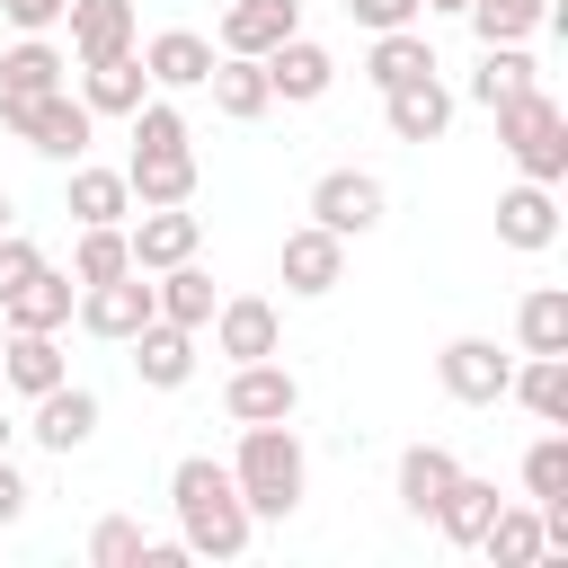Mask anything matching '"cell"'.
I'll list each match as a JSON object with an SVG mask.
<instances>
[{"label": "cell", "instance_id": "obj_19", "mask_svg": "<svg viewBox=\"0 0 568 568\" xmlns=\"http://www.w3.org/2000/svg\"><path fill=\"white\" fill-rule=\"evenodd\" d=\"M18 328H53V320H71V275H53V266H36L9 302H0Z\"/></svg>", "mask_w": 568, "mask_h": 568}, {"label": "cell", "instance_id": "obj_43", "mask_svg": "<svg viewBox=\"0 0 568 568\" xmlns=\"http://www.w3.org/2000/svg\"><path fill=\"white\" fill-rule=\"evenodd\" d=\"M426 9H470V0H426Z\"/></svg>", "mask_w": 568, "mask_h": 568}, {"label": "cell", "instance_id": "obj_16", "mask_svg": "<svg viewBox=\"0 0 568 568\" xmlns=\"http://www.w3.org/2000/svg\"><path fill=\"white\" fill-rule=\"evenodd\" d=\"M293 36V0H240L231 18H222V44L231 53H266V44H284Z\"/></svg>", "mask_w": 568, "mask_h": 568}, {"label": "cell", "instance_id": "obj_39", "mask_svg": "<svg viewBox=\"0 0 568 568\" xmlns=\"http://www.w3.org/2000/svg\"><path fill=\"white\" fill-rule=\"evenodd\" d=\"M36 266H44V257H36L27 240H9V231H0V302H9V293H18V284H27Z\"/></svg>", "mask_w": 568, "mask_h": 568}, {"label": "cell", "instance_id": "obj_20", "mask_svg": "<svg viewBox=\"0 0 568 568\" xmlns=\"http://www.w3.org/2000/svg\"><path fill=\"white\" fill-rule=\"evenodd\" d=\"M133 337H142V355H133V364H142V382H160V390H169V382H186L195 346H186V328H178V320H142Z\"/></svg>", "mask_w": 568, "mask_h": 568}, {"label": "cell", "instance_id": "obj_40", "mask_svg": "<svg viewBox=\"0 0 568 568\" xmlns=\"http://www.w3.org/2000/svg\"><path fill=\"white\" fill-rule=\"evenodd\" d=\"M346 9H355L364 27H408V9H417V0H346Z\"/></svg>", "mask_w": 568, "mask_h": 568}, {"label": "cell", "instance_id": "obj_1", "mask_svg": "<svg viewBox=\"0 0 568 568\" xmlns=\"http://www.w3.org/2000/svg\"><path fill=\"white\" fill-rule=\"evenodd\" d=\"M169 497H178V524H186L195 550H222V559H231V550L248 541V497H240V479H231L222 462L186 453L178 479H169Z\"/></svg>", "mask_w": 568, "mask_h": 568}, {"label": "cell", "instance_id": "obj_25", "mask_svg": "<svg viewBox=\"0 0 568 568\" xmlns=\"http://www.w3.org/2000/svg\"><path fill=\"white\" fill-rule=\"evenodd\" d=\"M204 80H213V106H222V115H257V106L275 98V89H266V62H248V53H240V62H213Z\"/></svg>", "mask_w": 568, "mask_h": 568}, {"label": "cell", "instance_id": "obj_32", "mask_svg": "<svg viewBox=\"0 0 568 568\" xmlns=\"http://www.w3.org/2000/svg\"><path fill=\"white\" fill-rule=\"evenodd\" d=\"M124 195H133V186H124L115 169H80V178H71V213H80V222H115Z\"/></svg>", "mask_w": 568, "mask_h": 568}, {"label": "cell", "instance_id": "obj_13", "mask_svg": "<svg viewBox=\"0 0 568 568\" xmlns=\"http://www.w3.org/2000/svg\"><path fill=\"white\" fill-rule=\"evenodd\" d=\"M444 115H453V98L435 89V71L390 89V133H399V142H435V133H444Z\"/></svg>", "mask_w": 568, "mask_h": 568}, {"label": "cell", "instance_id": "obj_29", "mask_svg": "<svg viewBox=\"0 0 568 568\" xmlns=\"http://www.w3.org/2000/svg\"><path fill=\"white\" fill-rule=\"evenodd\" d=\"M470 89H479L488 106H506L515 89H532V53H524V44H488V53H479V80H470Z\"/></svg>", "mask_w": 568, "mask_h": 568}, {"label": "cell", "instance_id": "obj_35", "mask_svg": "<svg viewBox=\"0 0 568 568\" xmlns=\"http://www.w3.org/2000/svg\"><path fill=\"white\" fill-rule=\"evenodd\" d=\"M515 390H524L532 417H568V364H559V355H532V373H524Z\"/></svg>", "mask_w": 568, "mask_h": 568}, {"label": "cell", "instance_id": "obj_12", "mask_svg": "<svg viewBox=\"0 0 568 568\" xmlns=\"http://www.w3.org/2000/svg\"><path fill=\"white\" fill-rule=\"evenodd\" d=\"M71 44H80L89 62L124 53V44H133V0H71Z\"/></svg>", "mask_w": 568, "mask_h": 568}, {"label": "cell", "instance_id": "obj_9", "mask_svg": "<svg viewBox=\"0 0 568 568\" xmlns=\"http://www.w3.org/2000/svg\"><path fill=\"white\" fill-rule=\"evenodd\" d=\"M328 71H337V62H328L311 36L266 44V89H275V98H320V89H328Z\"/></svg>", "mask_w": 568, "mask_h": 568}, {"label": "cell", "instance_id": "obj_8", "mask_svg": "<svg viewBox=\"0 0 568 568\" xmlns=\"http://www.w3.org/2000/svg\"><path fill=\"white\" fill-rule=\"evenodd\" d=\"M222 408H231L240 426H266V417H293V373H284V364H266V355H248V364L231 373V390H222Z\"/></svg>", "mask_w": 568, "mask_h": 568}, {"label": "cell", "instance_id": "obj_11", "mask_svg": "<svg viewBox=\"0 0 568 568\" xmlns=\"http://www.w3.org/2000/svg\"><path fill=\"white\" fill-rule=\"evenodd\" d=\"M444 390H453V399H497V390H506V355H497L488 337H453V346H444Z\"/></svg>", "mask_w": 568, "mask_h": 568}, {"label": "cell", "instance_id": "obj_7", "mask_svg": "<svg viewBox=\"0 0 568 568\" xmlns=\"http://www.w3.org/2000/svg\"><path fill=\"white\" fill-rule=\"evenodd\" d=\"M80 320L98 328V337H133L142 320H160V293L124 266V275H106V284H89V302H80Z\"/></svg>", "mask_w": 568, "mask_h": 568}, {"label": "cell", "instance_id": "obj_27", "mask_svg": "<svg viewBox=\"0 0 568 568\" xmlns=\"http://www.w3.org/2000/svg\"><path fill=\"white\" fill-rule=\"evenodd\" d=\"M488 515H497V488H488V479H453V488H444V506H435V524H444L453 541H479V532H488Z\"/></svg>", "mask_w": 568, "mask_h": 568}, {"label": "cell", "instance_id": "obj_34", "mask_svg": "<svg viewBox=\"0 0 568 568\" xmlns=\"http://www.w3.org/2000/svg\"><path fill=\"white\" fill-rule=\"evenodd\" d=\"M479 541L497 550V568H524V559H541V515H488Z\"/></svg>", "mask_w": 568, "mask_h": 568}, {"label": "cell", "instance_id": "obj_45", "mask_svg": "<svg viewBox=\"0 0 568 568\" xmlns=\"http://www.w3.org/2000/svg\"><path fill=\"white\" fill-rule=\"evenodd\" d=\"M0 435H9V417H0Z\"/></svg>", "mask_w": 568, "mask_h": 568}, {"label": "cell", "instance_id": "obj_4", "mask_svg": "<svg viewBox=\"0 0 568 568\" xmlns=\"http://www.w3.org/2000/svg\"><path fill=\"white\" fill-rule=\"evenodd\" d=\"M497 142L532 169V178H559L568 169V142H559V106L541 98V89H515L506 106H497Z\"/></svg>", "mask_w": 568, "mask_h": 568}, {"label": "cell", "instance_id": "obj_24", "mask_svg": "<svg viewBox=\"0 0 568 568\" xmlns=\"http://www.w3.org/2000/svg\"><path fill=\"white\" fill-rule=\"evenodd\" d=\"M426 71H435V44L408 36V27H382V44H373V80L399 89V80H426Z\"/></svg>", "mask_w": 568, "mask_h": 568}, {"label": "cell", "instance_id": "obj_42", "mask_svg": "<svg viewBox=\"0 0 568 568\" xmlns=\"http://www.w3.org/2000/svg\"><path fill=\"white\" fill-rule=\"evenodd\" d=\"M18 506H27V479H18V470H9V462H0V524H9V515H18Z\"/></svg>", "mask_w": 568, "mask_h": 568}, {"label": "cell", "instance_id": "obj_38", "mask_svg": "<svg viewBox=\"0 0 568 568\" xmlns=\"http://www.w3.org/2000/svg\"><path fill=\"white\" fill-rule=\"evenodd\" d=\"M89 559H98V568H124V559H142V532H133L124 515H106V524L89 532Z\"/></svg>", "mask_w": 568, "mask_h": 568}, {"label": "cell", "instance_id": "obj_6", "mask_svg": "<svg viewBox=\"0 0 568 568\" xmlns=\"http://www.w3.org/2000/svg\"><path fill=\"white\" fill-rule=\"evenodd\" d=\"M311 213L346 240V231H373L382 222V178H364V169H328L320 186H311Z\"/></svg>", "mask_w": 568, "mask_h": 568}, {"label": "cell", "instance_id": "obj_2", "mask_svg": "<svg viewBox=\"0 0 568 568\" xmlns=\"http://www.w3.org/2000/svg\"><path fill=\"white\" fill-rule=\"evenodd\" d=\"M124 186L151 195V204H178V195L195 186V160H186V124H178V106H133V169H124Z\"/></svg>", "mask_w": 568, "mask_h": 568}, {"label": "cell", "instance_id": "obj_17", "mask_svg": "<svg viewBox=\"0 0 568 568\" xmlns=\"http://www.w3.org/2000/svg\"><path fill=\"white\" fill-rule=\"evenodd\" d=\"M53 80H62V53H53V44H18V53H0V106L44 98Z\"/></svg>", "mask_w": 568, "mask_h": 568}, {"label": "cell", "instance_id": "obj_15", "mask_svg": "<svg viewBox=\"0 0 568 568\" xmlns=\"http://www.w3.org/2000/svg\"><path fill=\"white\" fill-rule=\"evenodd\" d=\"M36 399H44V408H36V435H44L53 453L89 444V426H98V399H89V390H62V382H53V390H36Z\"/></svg>", "mask_w": 568, "mask_h": 568}, {"label": "cell", "instance_id": "obj_21", "mask_svg": "<svg viewBox=\"0 0 568 568\" xmlns=\"http://www.w3.org/2000/svg\"><path fill=\"white\" fill-rule=\"evenodd\" d=\"M453 479H462V470H453V453H435V444H417V453L399 462V506H408V515H435Z\"/></svg>", "mask_w": 568, "mask_h": 568}, {"label": "cell", "instance_id": "obj_28", "mask_svg": "<svg viewBox=\"0 0 568 568\" xmlns=\"http://www.w3.org/2000/svg\"><path fill=\"white\" fill-rule=\"evenodd\" d=\"M124 266H133V240H124L115 222H89V231H80L71 275H80V284H106V275H124Z\"/></svg>", "mask_w": 568, "mask_h": 568}, {"label": "cell", "instance_id": "obj_14", "mask_svg": "<svg viewBox=\"0 0 568 568\" xmlns=\"http://www.w3.org/2000/svg\"><path fill=\"white\" fill-rule=\"evenodd\" d=\"M213 337H222V355H275V311L257 302V293H240V302H222V320H213Z\"/></svg>", "mask_w": 568, "mask_h": 568}, {"label": "cell", "instance_id": "obj_18", "mask_svg": "<svg viewBox=\"0 0 568 568\" xmlns=\"http://www.w3.org/2000/svg\"><path fill=\"white\" fill-rule=\"evenodd\" d=\"M186 248H195V213H178V204L142 213V231H133V266H178Z\"/></svg>", "mask_w": 568, "mask_h": 568}, {"label": "cell", "instance_id": "obj_41", "mask_svg": "<svg viewBox=\"0 0 568 568\" xmlns=\"http://www.w3.org/2000/svg\"><path fill=\"white\" fill-rule=\"evenodd\" d=\"M0 9H9V18H18V27H44V18H62V9H71V0H0Z\"/></svg>", "mask_w": 568, "mask_h": 568}, {"label": "cell", "instance_id": "obj_10", "mask_svg": "<svg viewBox=\"0 0 568 568\" xmlns=\"http://www.w3.org/2000/svg\"><path fill=\"white\" fill-rule=\"evenodd\" d=\"M337 266H346V248H337V231H328V222H311V231H284V284H302V293H328V284H337Z\"/></svg>", "mask_w": 568, "mask_h": 568}, {"label": "cell", "instance_id": "obj_26", "mask_svg": "<svg viewBox=\"0 0 568 568\" xmlns=\"http://www.w3.org/2000/svg\"><path fill=\"white\" fill-rule=\"evenodd\" d=\"M18 390H53L62 382V355H53V328H18L9 337V364H0Z\"/></svg>", "mask_w": 568, "mask_h": 568}, {"label": "cell", "instance_id": "obj_23", "mask_svg": "<svg viewBox=\"0 0 568 568\" xmlns=\"http://www.w3.org/2000/svg\"><path fill=\"white\" fill-rule=\"evenodd\" d=\"M151 71L178 80V89H195V80L213 71V44H204L195 27H169V36H151Z\"/></svg>", "mask_w": 568, "mask_h": 568}, {"label": "cell", "instance_id": "obj_5", "mask_svg": "<svg viewBox=\"0 0 568 568\" xmlns=\"http://www.w3.org/2000/svg\"><path fill=\"white\" fill-rule=\"evenodd\" d=\"M36 151H53V160H71L80 142H89V106L80 98H62V89H44V98H27V106H0Z\"/></svg>", "mask_w": 568, "mask_h": 568}, {"label": "cell", "instance_id": "obj_36", "mask_svg": "<svg viewBox=\"0 0 568 568\" xmlns=\"http://www.w3.org/2000/svg\"><path fill=\"white\" fill-rule=\"evenodd\" d=\"M550 0H470V18H479V44H515L532 18H541Z\"/></svg>", "mask_w": 568, "mask_h": 568}, {"label": "cell", "instance_id": "obj_37", "mask_svg": "<svg viewBox=\"0 0 568 568\" xmlns=\"http://www.w3.org/2000/svg\"><path fill=\"white\" fill-rule=\"evenodd\" d=\"M524 488L550 506V497H568V444L550 435V444H532V462H524Z\"/></svg>", "mask_w": 568, "mask_h": 568}, {"label": "cell", "instance_id": "obj_3", "mask_svg": "<svg viewBox=\"0 0 568 568\" xmlns=\"http://www.w3.org/2000/svg\"><path fill=\"white\" fill-rule=\"evenodd\" d=\"M231 479H240V497H248V515H293V497H302V444L284 435V417H266V426H248V444H240V462H231Z\"/></svg>", "mask_w": 568, "mask_h": 568}, {"label": "cell", "instance_id": "obj_31", "mask_svg": "<svg viewBox=\"0 0 568 568\" xmlns=\"http://www.w3.org/2000/svg\"><path fill=\"white\" fill-rule=\"evenodd\" d=\"M160 320H178V328L213 320V275H195V266L178 257V266H169V284H160Z\"/></svg>", "mask_w": 568, "mask_h": 568}, {"label": "cell", "instance_id": "obj_33", "mask_svg": "<svg viewBox=\"0 0 568 568\" xmlns=\"http://www.w3.org/2000/svg\"><path fill=\"white\" fill-rule=\"evenodd\" d=\"M524 346L532 355H568V293H532L524 302Z\"/></svg>", "mask_w": 568, "mask_h": 568}, {"label": "cell", "instance_id": "obj_22", "mask_svg": "<svg viewBox=\"0 0 568 568\" xmlns=\"http://www.w3.org/2000/svg\"><path fill=\"white\" fill-rule=\"evenodd\" d=\"M497 231H506L515 248H541V240L559 231V204H550V186H515V195L497 204Z\"/></svg>", "mask_w": 568, "mask_h": 568}, {"label": "cell", "instance_id": "obj_30", "mask_svg": "<svg viewBox=\"0 0 568 568\" xmlns=\"http://www.w3.org/2000/svg\"><path fill=\"white\" fill-rule=\"evenodd\" d=\"M89 106H115V115H133V106H142V62H133V53H106V62H89Z\"/></svg>", "mask_w": 568, "mask_h": 568}, {"label": "cell", "instance_id": "obj_44", "mask_svg": "<svg viewBox=\"0 0 568 568\" xmlns=\"http://www.w3.org/2000/svg\"><path fill=\"white\" fill-rule=\"evenodd\" d=\"M0 231H9V195H0Z\"/></svg>", "mask_w": 568, "mask_h": 568}]
</instances>
